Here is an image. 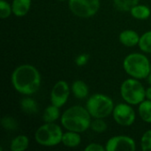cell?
<instances>
[{
  "label": "cell",
  "mask_w": 151,
  "mask_h": 151,
  "mask_svg": "<svg viewBox=\"0 0 151 151\" xmlns=\"http://www.w3.org/2000/svg\"><path fill=\"white\" fill-rule=\"evenodd\" d=\"M138 46L142 52L151 53V30L144 33L141 36Z\"/></svg>",
  "instance_id": "44dd1931"
},
{
  "label": "cell",
  "mask_w": 151,
  "mask_h": 151,
  "mask_svg": "<svg viewBox=\"0 0 151 151\" xmlns=\"http://www.w3.org/2000/svg\"><path fill=\"white\" fill-rule=\"evenodd\" d=\"M120 95L126 103L131 105H139L146 99V89L140 80L131 77L122 82Z\"/></svg>",
  "instance_id": "5b68a950"
},
{
  "label": "cell",
  "mask_w": 151,
  "mask_h": 151,
  "mask_svg": "<svg viewBox=\"0 0 151 151\" xmlns=\"http://www.w3.org/2000/svg\"><path fill=\"white\" fill-rule=\"evenodd\" d=\"M12 13V4H8L5 0H0V18L2 19H7Z\"/></svg>",
  "instance_id": "cb8c5ba5"
},
{
  "label": "cell",
  "mask_w": 151,
  "mask_h": 151,
  "mask_svg": "<svg viewBox=\"0 0 151 151\" xmlns=\"http://www.w3.org/2000/svg\"><path fill=\"white\" fill-rule=\"evenodd\" d=\"M41 74L32 65L24 64L17 66L11 76L13 88L24 96H31L38 91L41 86Z\"/></svg>",
  "instance_id": "6da1fadb"
},
{
  "label": "cell",
  "mask_w": 151,
  "mask_h": 151,
  "mask_svg": "<svg viewBox=\"0 0 151 151\" xmlns=\"http://www.w3.org/2000/svg\"><path fill=\"white\" fill-rule=\"evenodd\" d=\"M150 73H151V62H150Z\"/></svg>",
  "instance_id": "4dcf8cb0"
},
{
  "label": "cell",
  "mask_w": 151,
  "mask_h": 151,
  "mask_svg": "<svg viewBox=\"0 0 151 151\" xmlns=\"http://www.w3.org/2000/svg\"><path fill=\"white\" fill-rule=\"evenodd\" d=\"M106 149L105 147L102 146L99 143L96 142H93V143H89L86 148H85V151H105Z\"/></svg>",
  "instance_id": "4316f807"
},
{
  "label": "cell",
  "mask_w": 151,
  "mask_h": 151,
  "mask_svg": "<svg viewBox=\"0 0 151 151\" xmlns=\"http://www.w3.org/2000/svg\"><path fill=\"white\" fill-rule=\"evenodd\" d=\"M92 117L87 108L73 105L66 109L60 117L61 125L67 131L83 133L90 128Z\"/></svg>",
  "instance_id": "7a4b0ae2"
},
{
  "label": "cell",
  "mask_w": 151,
  "mask_h": 151,
  "mask_svg": "<svg viewBox=\"0 0 151 151\" xmlns=\"http://www.w3.org/2000/svg\"><path fill=\"white\" fill-rule=\"evenodd\" d=\"M113 119L115 122L122 127H130L132 126L136 119V114L131 104H119L114 107L112 112Z\"/></svg>",
  "instance_id": "ba28073f"
},
{
  "label": "cell",
  "mask_w": 151,
  "mask_h": 151,
  "mask_svg": "<svg viewBox=\"0 0 151 151\" xmlns=\"http://www.w3.org/2000/svg\"><path fill=\"white\" fill-rule=\"evenodd\" d=\"M141 36L133 29H127L119 34V42L126 47H134L139 44Z\"/></svg>",
  "instance_id": "8fae6325"
},
{
  "label": "cell",
  "mask_w": 151,
  "mask_h": 151,
  "mask_svg": "<svg viewBox=\"0 0 151 151\" xmlns=\"http://www.w3.org/2000/svg\"><path fill=\"white\" fill-rule=\"evenodd\" d=\"M115 7L121 12H130L131 9L139 4V0H113Z\"/></svg>",
  "instance_id": "ffe728a7"
},
{
  "label": "cell",
  "mask_w": 151,
  "mask_h": 151,
  "mask_svg": "<svg viewBox=\"0 0 151 151\" xmlns=\"http://www.w3.org/2000/svg\"><path fill=\"white\" fill-rule=\"evenodd\" d=\"M62 128L54 123H45L42 125L35 133L36 142L43 147H54L61 143L63 136Z\"/></svg>",
  "instance_id": "8992f818"
},
{
  "label": "cell",
  "mask_w": 151,
  "mask_h": 151,
  "mask_svg": "<svg viewBox=\"0 0 151 151\" xmlns=\"http://www.w3.org/2000/svg\"><path fill=\"white\" fill-rule=\"evenodd\" d=\"M58 1H65V0H58Z\"/></svg>",
  "instance_id": "f546056e"
},
{
  "label": "cell",
  "mask_w": 151,
  "mask_h": 151,
  "mask_svg": "<svg viewBox=\"0 0 151 151\" xmlns=\"http://www.w3.org/2000/svg\"><path fill=\"white\" fill-rule=\"evenodd\" d=\"M70 87L65 81H58L55 83L50 92L51 104L61 108L66 104L70 96Z\"/></svg>",
  "instance_id": "30bf717a"
},
{
  "label": "cell",
  "mask_w": 151,
  "mask_h": 151,
  "mask_svg": "<svg viewBox=\"0 0 151 151\" xmlns=\"http://www.w3.org/2000/svg\"><path fill=\"white\" fill-rule=\"evenodd\" d=\"M2 127L7 131H14L18 128V122L15 119L10 116H5L1 119Z\"/></svg>",
  "instance_id": "603a6c76"
},
{
  "label": "cell",
  "mask_w": 151,
  "mask_h": 151,
  "mask_svg": "<svg viewBox=\"0 0 151 151\" xmlns=\"http://www.w3.org/2000/svg\"><path fill=\"white\" fill-rule=\"evenodd\" d=\"M71 90L74 97H76L77 99H84L88 96L89 93V88L88 85L81 80L73 82Z\"/></svg>",
  "instance_id": "5bb4252c"
},
{
  "label": "cell",
  "mask_w": 151,
  "mask_h": 151,
  "mask_svg": "<svg viewBox=\"0 0 151 151\" xmlns=\"http://www.w3.org/2000/svg\"><path fill=\"white\" fill-rule=\"evenodd\" d=\"M107 151H134L136 143L127 135H116L108 140L105 145Z\"/></svg>",
  "instance_id": "9c48e42d"
},
{
  "label": "cell",
  "mask_w": 151,
  "mask_h": 151,
  "mask_svg": "<svg viewBox=\"0 0 151 151\" xmlns=\"http://www.w3.org/2000/svg\"><path fill=\"white\" fill-rule=\"evenodd\" d=\"M32 0H12V13L16 17H24L30 10Z\"/></svg>",
  "instance_id": "7c38bea8"
},
{
  "label": "cell",
  "mask_w": 151,
  "mask_h": 151,
  "mask_svg": "<svg viewBox=\"0 0 151 151\" xmlns=\"http://www.w3.org/2000/svg\"><path fill=\"white\" fill-rule=\"evenodd\" d=\"M61 117L59 108L51 104L45 108L42 114V120L45 123H54Z\"/></svg>",
  "instance_id": "9a60e30c"
},
{
  "label": "cell",
  "mask_w": 151,
  "mask_h": 151,
  "mask_svg": "<svg viewBox=\"0 0 151 151\" xmlns=\"http://www.w3.org/2000/svg\"><path fill=\"white\" fill-rule=\"evenodd\" d=\"M125 72L132 78L137 80L147 79L150 74V62L149 58L142 53H131L123 61Z\"/></svg>",
  "instance_id": "3957f363"
},
{
  "label": "cell",
  "mask_w": 151,
  "mask_h": 151,
  "mask_svg": "<svg viewBox=\"0 0 151 151\" xmlns=\"http://www.w3.org/2000/svg\"><path fill=\"white\" fill-rule=\"evenodd\" d=\"M21 110L27 114H35L38 111V105L36 102L31 97H25L20 101Z\"/></svg>",
  "instance_id": "d6986e66"
},
{
  "label": "cell",
  "mask_w": 151,
  "mask_h": 151,
  "mask_svg": "<svg viewBox=\"0 0 151 151\" xmlns=\"http://www.w3.org/2000/svg\"><path fill=\"white\" fill-rule=\"evenodd\" d=\"M141 146L143 151H151V129L143 134L141 139Z\"/></svg>",
  "instance_id": "d4e9b609"
},
{
  "label": "cell",
  "mask_w": 151,
  "mask_h": 151,
  "mask_svg": "<svg viewBox=\"0 0 151 151\" xmlns=\"http://www.w3.org/2000/svg\"><path fill=\"white\" fill-rule=\"evenodd\" d=\"M89 59V56L88 54H81L75 58V64L78 66H83L85 65Z\"/></svg>",
  "instance_id": "484cf974"
},
{
  "label": "cell",
  "mask_w": 151,
  "mask_h": 151,
  "mask_svg": "<svg viewBox=\"0 0 151 151\" xmlns=\"http://www.w3.org/2000/svg\"><path fill=\"white\" fill-rule=\"evenodd\" d=\"M81 142L80 133L73 131H66L63 134L61 143L67 148H76Z\"/></svg>",
  "instance_id": "4fadbf2b"
},
{
  "label": "cell",
  "mask_w": 151,
  "mask_h": 151,
  "mask_svg": "<svg viewBox=\"0 0 151 151\" xmlns=\"http://www.w3.org/2000/svg\"><path fill=\"white\" fill-rule=\"evenodd\" d=\"M138 113L142 121L146 123H151V101L145 99L138 107Z\"/></svg>",
  "instance_id": "ac0fdd59"
},
{
  "label": "cell",
  "mask_w": 151,
  "mask_h": 151,
  "mask_svg": "<svg viewBox=\"0 0 151 151\" xmlns=\"http://www.w3.org/2000/svg\"><path fill=\"white\" fill-rule=\"evenodd\" d=\"M113 100L104 94L92 95L86 103V108L93 119H105L111 116L114 110Z\"/></svg>",
  "instance_id": "277c9868"
},
{
  "label": "cell",
  "mask_w": 151,
  "mask_h": 151,
  "mask_svg": "<svg viewBox=\"0 0 151 151\" xmlns=\"http://www.w3.org/2000/svg\"><path fill=\"white\" fill-rule=\"evenodd\" d=\"M129 12L134 19L140 20H144L149 19L151 14L150 8L149 6L145 4H139L134 6Z\"/></svg>",
  "instance_id": "e0dca14e"
},
{
  "label": "cell",
  "mask_w": 151,
  "mask_h": 151,
  "mask_svg": "<svg viewBox=\"0 0 151 151\" xmlns=\"http://www.w3.org/2000/svg\"><path fill=\"white\" fill-rule=\"evenodd\" d=\"M68 6L75 16L88 19L99 11L100 0H68Z\"/></svg>",
  "instance_id": "52a82bcc"
},
{
  "label": "cell",
  "mask_w": 151,
  "mask_h": 151,
  "mask_svg": "<svg viewBox=\"0 0 151 151\" xmlns=\"http://www.w3.org/2000/svg\"><path fill=\"white\" fill-rule=\"evenodd\" d=\"M29 146V139L25 134H19L16 136L10 144V150L12 151H25Z\"/></svg>",
  "instance_id": "2e32d148"
},
{
  "label": "cell",
  "mask_w": 151,
  "mask_h": 151,
  "mask_svg": "<svg viewBox=\"0 0 151 151\" xmlns=\"http://www.w3.org/2000/svg\"><path fill=\"white\" fill-rule=\"evenodd\" d=\"M147 81H148V83L150 84L151 86V73H150V74L148 76V78H147Z\"/></svg>",
  "instance_id": "f1b7e54d"
},
{
  "label": "cell",
  "mask_w": 151,
  "mask_h": 151,
  "mask_svg": "<svg viewBox=\"0 0 151 151\" xmlns=\"http://www.w3.org/2000/svg\"><path fill=\"white\" fill-rule=\"evenodd\" d=\"M146 99H149L151 101V86L146 89Z\"/></svg>",
  "instance_id": "83f0119b"
},
{
  "label": "cell",
  "mask_w": 151,
  "mask_h": 151,
  "mask_svg": "<svg viewBox=\"0 0 151 151\" xmlns=\"http://www.w3.org/2000/svg\"><path fill=\"white\" fill-rule=\"evenodd\" d=\"M107 124L104 120V119H94L91 121L90 128L95 132L98 134L104 133L107 130Z\"/></svg>",
  "instance_id": "7402d4cb"
}]
</instances>
